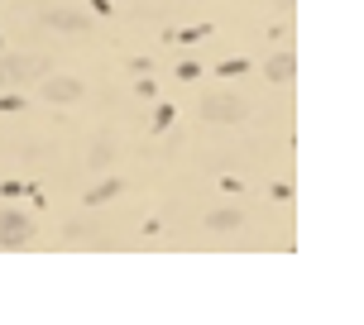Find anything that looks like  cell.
Segmentation results:
<instances>
[{
  "instance_id": "6da1fadb",
  "label": "cell",
  "mask_w": 364,
  "mask_h": 325,
  "mask_svg": "<svg viewBox=\"0 0 364 325\" xmlns=\"http://www.w3.org/2000/svg\"><path fill=\"white\" fill-rule=\"evenodd\" d=\"M201 120H206V125H245V120H250V106H245V96L216 91V96L201 101Z\"/></svg>"
},
{
  "instance_id": "7a4b0ae2",
  "label": "cell",
  "mask_w": 364,
  "mask_h": 325,
  "mask_svg": "<svg viewBox=\"0 0 364 325\" xmlns=\"http://www.w3.org/2000/svg\"><path fill=\"white\" fill-rule=\"evenodd\" d=\"M43 72H48L43 57H24V53L0 57V87H29V82H38Z\"/></svg>"
},
{
  "instance_id": "3957f363",
  "label": "cell",
  "mask_w": 364,
  "mask_h": 325,
  "mask_svg": "<svg viewBox=\"0 0 364 325\" xmlns=\"http://www.w3.org/2000/svg\"><path fill=\"white\" fill-rule=\"evenodd\" d=\"M34 244V220L24 211H0V249H29Z\"/></svg>"
},
{
  "instance_id": "277c9868",
  "label": "cell",
  "mask_w": 364,
  "mask_h": 325,
  "mask_svg": "<svg viewBox=\"0 0 364 325\" xmlns=\"http://www.w3.org/2000/svg\"><path fill=\"white\" fill-rule=\"evenodd\" d=\"M38 101H48V106H73V101H82V82H77V77L43 72L38 77Z\"/></svg>"
},
{
  "instance_id": "5b68a950",
  "label": "cell",
  "mask_w": 364,
  "mask_h": 325,
  "mask_svg": "<svg viewBox=\"0 0 364 325\" xmlns=\"http://www.w3.org/2000/svg\"><path fill=\"white\" fill-rule=\"evenodd\" d=\"M38 24H43V29H58V34H82V29L91 24V15H87V10L53 5V10H43V15H38Z\"/></svg>"
},
{
  "instance_id": "8992f818",
  "label": "cell",
  "mask_w": 364,
  "mask_h": 325,
  "mask_svg": "<svg viewBox=\"0 0 364 325\" xmlns=\"http://www.w3.org/2000/svg\"><path fill=\"white\" fill-rule=\"evenodd\" d=\"M264 77H269L273 87H288L292 77H297V57H292L288 48H283V53H273L269 62H264Z\"/></svg>"
},
{
  "instance_id": "52a82bcc",
  "label": "cell",
  "mask_w": 364,
  "mask_h": 325,
  "mask_svg": "<svg viewBox=\"0 0 364 325\" xmlns=\"http://www.w3.org/2000/svg\"><path fill=\"white\" fill-rule=\"evenodd\" d=\"M240 225H245V211H240V206H220V211L206 216V230H216V235H230Z\"/></svg>"
},
{
  "instance_id": "ba28073f",
  "label": "cell",
  "mask_w": 364,
  "mask_h": 325,
  "mask_svg": "<svg viewBox=\"0 0 364 325\" xmlns=\"http://www.w3.org/2000/svg\"><path fill=\"white\" fill-rule=\"evenodd\" d=\"M120 192H125V182H120V177H106V182H96V187L87 192V206H106V201H115Z\"/></svg>"
},
{
  "instance_id": "9c48e42d",
  "label": "cell",
  "mask_w": 364,
  "mask_h": 325,
  "mask_svg": "<svg viewBox=\"0 0 364 325\" xmlns=\"http://www.w3.org/2000/svg\"><path fill=\"white\" fill-rule=\"evenodd\" d=\"M110 158H115V139H96V144H91V153H87L91 172H101V167H110Z\"/></svg>"
},
{
  "instance_id": "30bf717a",
  "label": "cell",
  "mask_w": 364,
  "mask_h": 325,
  "mask_svg": "<svg viewBox=\"0 0 364 325\" xmlns=\"http://www.w3.org/2000/svg\"><path fill=\"white\" fill-rule=\"evenodd\" d=\"M173 120H178V115H173V106H159V110H154V129H168Z\"/></svg>"
},
{
  "instance_id": "8fae6325",
  "label": "cell",
  "mask_w": 364,
  "mask_h": 325,
  "mask_svg": "<svg viewBox=\"0 0 364 325\" xmlns=\"http://www.w3.org/2000/svg\"><path fill=\"white\" fill-rule=\"evenodd\" d=\"M96 235V230H91L87 220H73V225H68V239H91Z\"/></svg>"
},
{
  "instance_id": "7c38bea8",
  "label": "cell",
  "mask_w": 364,
  "mask_h": 325,
  "mask_svg": "<svg viewBox=\"0 0 364 325\" xmlns=\"http://www.w3.org/2000/svg\"><path fill=\"white\" fill-rule=\"evenodd\" d=\"M245 72V62H240V57H230V62H220V77H240Z\"/></svg>"
}]
</instances>
